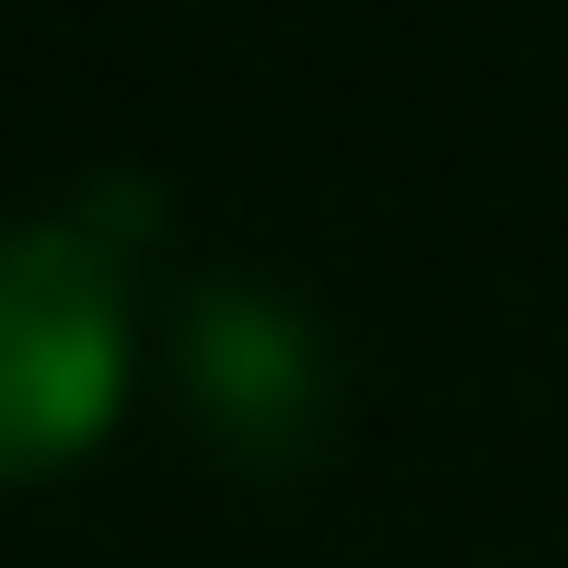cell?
I'll list each match as a JSON object with an SVG mask.
<instances>
[{
    "label": "cell",
    "mask_w": 568,
    "mask_h": 568,
    "mask_svg": "<svg viewBox=\"0 0 568 568\" xmlns=\"http://www.w3.org/2000/svg\"><path fill=\"white\" fill-rule=\"evenodd\" d=\"M174 359H186L197 429H210L232 464H255V476L302 464L325 442V418H337L325 337L302 325V302L255 291V278H197L186 314H174Z\"/></svg>",
    "instance_id": "7a4b0ae2"
},
{
    "label": "cell",
    "mask_w": 568,
    "mask_h": 568,
    "mask_svg": "<svg viewBox=\"0 0 568 568\" xmlns=\"http://www.w3.org/2000/svg\"><path fill=\"white\" fill-rule=\"evenodd\" d=\"M128 255L82 221H0V476H59L128 406Z\"/></svg>",
    "instance_id": "6da1fadb"
}]
</instances>
